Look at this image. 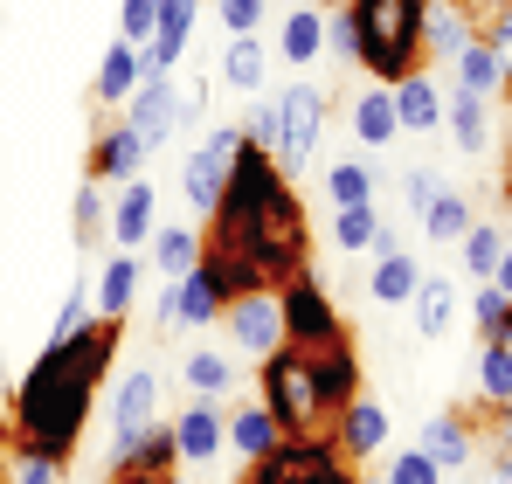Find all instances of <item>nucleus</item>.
<instances>
[{"label":"nucleus","instance_id":"f257e3e1","mask_svg":"<svg viewBox=\"0 0 512 484\" xmlns=\"http://www.w3.org/2000/svg\"><path fill=\"white\" fill-rule=\"evenodd\" d=\"M118 339H125V319H90L84 332L49 339V346L35 353V367L21 374L14 408H7V415H14V422H7L14 450L49 457V464H70V457H77L90 402H97V388H104V374H111V360H118Z\"/></svg>","mask_w":512,"mask_h":484},{"label":"nucleus","instance_id":"f03ea898","mask_svg":"<svg viewBox=\"0 0 512 484\" xmlns=\"http://www.w3.org/2000/svg\"><path fill=\"white\" fill-rule=\"evenodd\" d=\"M201 242L243 256V263H256L263 284H284L291 270H305V249H312L305 208H298V194H291V173L270 160L256 139H243L222 201L208 208V236Z\"/></svg>","mask_w":512,"mask_h":484},{"label":"nucleus","instance_id":"7ed1b4c3","mask_svg":"<svg viewBox=\"0 0 512 484\" xmlns=\"http://www.w3.org/2000/svg\"><path fill=\"white\" fill-rule=\"evenodd\" d=\"M346 14L360 28V70L374 83H402L429 63L423 56L429 0H346Z\"/></svg>","mask_w":512,"mask_h":484},{"label":"nucleus","instance_id":"20e7f679","mask_svg":"<svg viewBox=\"0 0 512 484\" xmlns=\"http://www.w3.org/2000/svg\"><path fill=\"white\" fill-rule=\"evenodd\" d=\"M319 132H326V90L319 83H291L263 104V153L284 166V173H305L319 153Z\"/></svg>","mask_w":512,"mask_h":484},{"label":"nucleus","instance_id":"39448f33","mask_svg":"<svg viewBox=\"0 0 512 484\" xmlns=\"http://www.w3.org/2000/svg\"><path fill=\"white\" fill-rule=\"evenodd\" d=\"M256 388H263V408L277 415V429H284V436H312V429H326V402H319V388H312L305 346H291V339H284L277 353H263Z\"/></svg>","mask_w":512,"mask_h":484},{"label":"nucleus","instance_id":"423d86ee","mask_svg":"<svg viewBox=\"0 0 512 484\" xmlns=\"http://www.w3.org/2000/svg\"><path fill=\"white\" fill-rule=\"evenodd\" d=\"M277 291V319H284V339L291 346H326V339H340L346 325H340V312H333V298L319 291V277L312 270H291L284 284H270Z\"/></svg>","mask_w":512,"mask_h":484},{"label":"nucleus","instance_id":"0eeeda50","mask_svg":"<svg viewBox=\"0 0 512 484\" xmlns=\"http://www.w3.org/2000/svg\"><path fill=\"white\" fill-rule=\"evenodd\" d=\"M236 153H243V125H215V132L180 160V187H187V208H194V215H208V208L222 201Z\"/></svg>","mask_w":512,"mask_h":484},{"label":"nucleus","instance_id":"6e6552de","mask_svg":"<svg viewBox=\"0 0 512 484\" xmlns=\"http://www.w3.org/2000/svg\"><path fill=\"white\" fill-rule=\"evenodd\" d=\"M125 125L146 139V153L167 146V139H180V83L173 77H146L132 97H125Z\"/></svg>","mask_w":512,"mask_h":484},{"label":"nucleus","instance_id":"1a4fd4ad","mask_svg":"<svg viewBox=\"0 0 512 484\" xmlns=\"http://www.w3.org/2000/svg\"><path fill=\"white\" fill-rule=\"evenodd\" d=\"M229 312V298H222V284L208 277V263H194L187 277H173L167 298H160V325L167 332H180V325H215Z\"/></svg>","mask_w":512,"mask_h":484},{"label":"nucleus","instance_id":"9d476101","mask_svg":"<svg viewBox=\"0 0 512 484\" xmlns=\"http://www.w3.org/2000/svg\"><path fill=\"white\" fill-rule=\"evenodd\" d=\"M229 339L250 353V360H263V353H277L284 346V319H277V291L263 284V291H243V298H229Z\"/></svg>","mask_w":512,"mask_h":484},{"label":"nucleus","instance_id":"9b49d317","mask_svg":"<svg viewBox=\"0 0 512 484\" xmlns=\"http://www.w3.org/2000/svg\"><path fill=\"white\" fill-rule=\"evenodd\" d=\"M167 429H173V457H180V464H215V457L229 450V415L215 402H201V395L180 408Z\"/></svg>","mask_w":512,"mask_h":484},{"label":"nucleus","instance_id":"f8f14e48","mask_svg":"<svg viewBox=\"0 0 512 484\" xmlns=\"http://www.w3.org/2000/svg\"><path fill=\"white\" fill-rule=\"evenodd\" d=\"M305 367H312V388H319V402H326V422H333V408H346L360 395V353H353V339H326V346H312L305 353Z\"/></svg>","mask_w":512,"mask_h":484},{"label":"nucleus","instance_id":"ddd939ff","mask_svg":"<svg viewBox=\"0 0 512 484\" xmlns=\"http://www.w3.org/2000/svg\"><path fill=\"white\" fill-rule=\"evenodd\" d=\"M333 443H340L346 464H367L388 443V408L374 402V395H353L346 408H333Z\"/></svg>","mask_w":512,"mask_h":484},{"label":"nucleus","instance_id":"4468645a","mask_svg":"<svg viewBox=\"0 0 512 484\" xmlns=\"http://www.w3.org/2000/svg\"><path fill=\"white\" fill-rule=\"evenodd\" d=\"M111 443H139L146 429H160V374H146V367H132L125 381H118V402H111Z\"/></svg>","mask_w":512,"mask_h":484},{"label":"nucleus","instance_id":"2eb2a0df","mask_svg":"<svg viewBox=\"0 0 512 484\" xmlns=\"http://www.w3.org/2000/svg\"><path fill=\"white\" fill-rule=\"evenodd\" d=\"M153 229H160V194H153V180H125L118 201H111L104 236L118 242V249H139V242H153Z\"/></svg>","mask_w":512,"mask_h":484},{"label":"nucleus","instance_id":"dca6fc26","mask_svg":"<svg viewBox=\"0 0 512 484\" xmlns=\"http://www.w3.org/2000/svg\"><path fill=\"white\" fill-rule=\"evenodd\" d=\"M139 166H146V139L118 118V125H104L97 132V146H90V180H139Z\"/></svg>","mask_w":512,"mask_h":484},{"label":"nucleus","instance_id":"f3484780","mask_svg":"<svg viewBox=\"0 0 512 484\" xmlns=\"http://www.w3.org/2000/svg\"><path fill=\"white\" fill-rule=\"evenodd\" d=\"M194 14H201V0H160V28H153V42H146V70H153V77H173V63L187 56Z\"/></svg>","mask_w":512,"mask_h":484},{"label":"nucleus","instance_id":"a211bd4d","mask_svg":"<svg viewBox=\"0 0 512 484\" xmlns=\"http://www.w3.org/2000/svg\"><path fill=\"white\" fill-rule=\"evenodd\" d=\"M284 443H291V484H353L340 443H333L326 429H312V436H284Z\"/></svg>","mask_w":512,"mask_h":484},{"label":"nucleus","instance_id":"6ab92c4d","mask_svg":"<svg viewBox=\"0 0 512 484\" xmlns=\"http://www.w3.org/2000/svg\"><path fill=\"white\" fill-rule=\"evenodd\" d=\"M423 450L443 464V471H464V464L478 457V429H471V415H457V408L429 415V422H423Z\"/></svg>","mask_w":512,"mask_h":484},{"label":"nucleus","instance_id":"aec40b11","mask_svg":"<svg viewBox=\"0 0 512 484\" xmlns=\"http://www.w3.org/2000/svg\"><path fill=\"white\" fill-rule=\"evenodd\" d=\"M478 14L464 7V0H429V14H423V56H457L478 28H471Z\"/></svg>","mask_w":512,"mask_h":484},{"label":"nucleus","instance_id":"412c9836","mask_svg":"<svg viewBox=\"0 0 512 484\" xmlns=\"http://www.w3.org/2000/svg\"><path fill=\"white\" fill-rule=\"evenodd\" d=\"M492 97H478V90H450L443 97V125H450V139L464 146V153H485L492 146V111H485Z\"/></svg>","mask_w":512,"mask_h":484},{"label":"nucleus","instance_id":"4be33fe9","mask_svg":"<svg viewBox=\"0 0 512 484\" xmlns=\"http://www.w3.org/2000/svg\"><path fill=\"white\" fill-rule=\"evenodd\" d=\"M146 77H153V70H146V49L111 42V49H104V63H97V104H125Z\"/></svg>","mask_w":512,"mask_h":484},{"label":"nucleus","instance_id":"5701e85b","mask_svg":"<svg viewBox=\"0 0 512 484\" xmlns=\"http://www.w3.org/2000/svg\"><path fill=\"white\" fill-rule=\"evenodd\" d=\"M353 139L360 146H395L402 139V118H395V90H360L353 97Z\"/></svg>","mask_w":512,"mask_h":484},{"label":"nucleus","instance_id":"b1692460","mask_svg":"<svg viewBox=\"0 0 512 484\" xmlns=\"http://www.w3.org/2000/svg\"><path fill=\"white\" fill-rule=\"evenodd\" d=\"M395 90V118H402V132H436L443 125V90L416 70V77H402V83H388Z\"/></svg>","mask_w":512,"mask_h":484},{"label":"nucleus","instance_id":"393cba45","mask_svg":"<svg viewBox=\"0 0 512 484\" xmlns=\"http://www.w3.org/2000/svg\"><path fill=\"white\" fill-rule=\"evenodd\" d=\"M450 63H457V90L499 97V77H506V56H499V49H492L485 35H471V42H464V49H457Z\"/></svg>","mask_w":512,"mask_h":484},{"label":"nucleus","instance_id":"a878e982","mask_svg":"<svg viewBox=\"0 0 512 484\" xmlns=\"http://www.w3.org/2000/svg\"><path fill=\"white\" fill-rule=\"evenodd\" d=\"M416 284H423V270H416V256H409V249H381V256H374L367 291H374L381 305H409V298H416Z\"/></svg>","mask_w":512,"mask_h":484},{"label":"nucleus","instance_id":"bb28decb","mask_svg":"<svg viewBox=\"0 0 512 484\" xmlns=\"http://www.w3.org/2000/svg\"><path fill=\"white\" fill-rule=\"evenodd\" d=\"M139 277H146V270H139V256H132V249H125V256H111V263H104V277H97V319H125V312H132V298H139Z\"/></svg>","mask_w":512,"mask_h":484},{"label":"nucleus","instance_id":"cd10ccee","mask_svg":"<svg viewBox=\"0 0 512 484\" xmlns=\"http://www.w3.org/2000/svg\"><path fill=\"white\" fill-rule=\"evenodd\" d=\"M284 443V429H277V415L256 402V408H243V415H229V450L243 457V464H256V457H270Z\"/></svg>","mask_w":512,"mask_h":484},{"label":"nucleus","instance_id":"c85d7f7f","mask_svg":"<svg viewBox=\"0 0 512 484\" xmlns=\"http://www.w3.org/2000/svg\"><path fill=\"white\" fill-rule=\"evenodd\" d=\"M409 312H416V332H423V339H443L450 319H457V284H450V277H423L416 298H409Z\"/></svg>","mask_w":512,"mask_h":484},{"label":"nucleus","instance_id":"c756f323","mask_svg":"<svg viewBox=\"0 0 512 484\" xmlns=\"http://www.w3.org/2000/svg\"><path fill=\"white\" fill-rule=\"evenodd\" d=\"M277 56H284L291 70H305V63H319V56H326V14H312V7H298V14L284 21V35H277Z\"/></svg>","mask_w":512,"mask_h":484},{"label":"nucleus","instance_id":"7c9ffc66","mask_svg":"<svg viewBox=\"0 0 512 484\" xmlns=\"http://www.w3.org/2000/svg\"><path fill=\"white\" fill-rule=\"evenodd\" d=\"M180 381H187V395H201V402H222V395L236 388V367H229V353H215V346H194V353H187V367H180Z\"/></svg>","mask_w":512,"mask_h":484},{"label":"nucleus","instance_id":"2f4dec72","mask_svg":"<svg viewBox=\"0 0 512 484\" xmlns=\"http://www.w3.org/2000/svg\"><path fill=\"white\" fill-rule=\"evenodd\" d=\"M263 70H270V49H263L256 35H229V49H222L229 90H263Z\"/></svg>","mask_w":512,"mask_h":484},{"label":"nucleus","instance_id":"473e14b6","mask_svg":"<svg viewBox=\"0 0 512 484\" xmlns=\"http://www.w3.org/2000/svg\"><path fill=\"white\" fill-rule=\"evenodd\" d=\"M471 222H478V215H471V201H464L457 187H443V194L423 208V236L429 242H464V229H471Z\"/></svg>","mask_w":512,"mask_h":484},{"label":"nucleus","instance_id":"72a5a7b5","mask_svg":"<svg viewBox=\"0 0 512 484\" xmlns=\"http://www.w3.org/2000/svg\"><path fill=\"white\" fill-rule=\"evenodd\" d=\"M153 263H160V277H187L194 263H201V236L194 229H153Z\"/></svg>","mask_w":512,"mask_h":484},{"label":"nucleus","instance_id":"f704fd0d","mask_svg":"<svg viewBox=\"0 0 512 484\" xmlns=\"http://www.w3.org/2000/svg\"><path fill=\"white\" fill-rule=\"evenodd\" d=\"M374 229H381V215H374V201H353V208H333V242H340L346 256H360V249H374Z\"/></svg>","mask_w":512,"mask_h":484},{"label":"nucleus","instance_id":"c9c22d12","mask_svg":"<svg viewBox=\"0 0 512 484\" xmlns=\"http://www.w3.org/2000/svg\"><path fill=\"white\" fill-rule=\"evenodd\" d=\"M104 222H111V201H104V180H84L77 187V201H70V229H77V242H97L104 236Z\"/></svg>","mask_w":512,"mask_h":484},{"label":"nucleus","instance_id":"e433bc0d","mask_svg":"<svg viewBox=\"0 0 512 484\" xmlns=\"http://www.w3.org/2000/svg\"><path fill=\"white\" fill-rule=\"evenodd\" d=\"M499 256H506V229H499V222H471V229H464V270H471V277H492Z\"/></svg>","mask_w":512,"mask_h":484},{"label":"nucleus","instance_id":"4c0bfd02","mask_svg":"<svg viewBox=\"0 0 512 484\" xmlns=\"http://www.w3.org/2000/svg\"><path fill=\"white\" fill-rule=\"evenodd\" d=\"M478 388H485V402H512V346L506 339H485V353H478Z\"/></svg>","mask_w":512,"mask_h":484},{"label":"nucleus","instance_id":"58836bf2","mask_svg":"<svg viewBox=\"0 0 512 484\" xmlns=\"http://www.w3.org/2000/svg\"><path fill=\"white\" fill-rule=\"evenodd\" d=\"M471 325H478V339H506L512 346V298L499 284H485V291L471 298Z\"/></svg>","mask_w":512,"mask_h":484},{"label":"nucleus","instance_id":"ea45409f","mask_svg":"<svg viewBox=\"0 0 512 484\" xmlns=\"http://www.w3.org/2000/svg\"><path fill=\"white\" fill-rule=\"evenodd\" d=\"M326 194H333V208L374 201V173H367L360 160H333V173H326Z\"/></svg>","mask_w":512,"mask_h":484},{"label":"nucleus","instance_id":"a19ab883","mask_svg":"<svg viewBox=\"0 0 512 484\" xmlns=\"http://www.w3.org/2000/svg\"><path fill=\"white\" fill-rule=\"evenodd\" d=\"M153 28H160V0H125V7H118V42L146 49V42H153Z\"/></svg>","mask_w":512,"mask_h":484},{"label":"nucleus","instance_id":"79ce46f5","mask_svg":"<svg viewBox=\"0 0 512 484\" xmlns=\"http://www.w3.org/2000/svg\"><path fill=\"white\" fill-rule=\"evenodd\" d=\"M381 478H388V484H443V464H436L423 443H416V450H402V457H395Z\"/></svg>","mask_w":512,"mask_h":484},{"label":"nucleus","instance_id":"37998d69","mask_svg":"<svg viewBox=\"0 0 512 484\" xmlns=\"http://www.w3.org/2000/svg\"><path fill=\"white\" fill-rule=\"evenodd\" d=\"M326 49H333L340 63H360V28H353L346 0H333V7H326Z\"/></svg>","mask_w":512,"mask_h":484},{"label":"nucleus","instance_id":"c03bdc74","mask_svg":"<svg viewBox=\"0 0 512 484\" xmlns=\"http://www.w3.org/2000/svg\"><path fill=\"white\" fill-rule=\"evenodd\" d=\"M90 319H97L90 291H84V284H70V298H63V312H56V325H49V339H70V332H84Z\"/></svg>","mask_w":512,"mask_h":484},{"label":"nucleus","instance_id":"a18cd8bd","mask_svg":"<svg viewBox=\"0 0 512 484\" xmlns=\"http://www.w3.org/2000/svg\"><path fill=\"white\" fill-rule=\"evenodd\" d=\"M7 484H63V464H49V457H28V450H14V464H7Z\"/></svg>","mask_w":512,"mask_h":484},{"label":"nucleus","instance_id":"49530a36","mask_svg":"<svg viewBox=\"0 0 512 484\" xmlns=\"http://www.w3.org/2000/svg\"><path fill=\"white\" fill-rule=\"evenodd\" d=\"M215 14H222L229 35H256L263 28V0H215Z\"/></svg>","mask_w":512,"mask_h":484},{"label":"nucleus","instance_id":"de8ad7c7","mask_svg":"<svg viewBox=\"0 0 512 484\" xmlns=\"http://www.w3.org/2000/svg\"><path fill=\"white\" fill-rule=\"evenodd\" d=\"M243 484H291V443H277L270 457H256L250 471H243Z\"/></svg>","mask_w":512,"mask_h":484},{"label":"nucleus","instance_id":"09e8293b","mask_svg":"<svg viewBox=\"0 0 512 484\" xmlns=\"http://www.w3.org/2000/svg\"><path fill=\"white\" fill-rule=\"evenodd\" d=\"M402 194H409V208H416V215H423L429 201H436V194H443V180H436V173H429V166H416V173H409V180H402Z\"/></svg>","mask_w":512,"mask_h":484},{"label":"nucleus","instance_id":"8fccbe9b","mask_svg":"<svg viewBox=\"0 0 512 484\" xmlns=\"http://www.w3.org/2000/svg\"><path fill=\"white\" fill-rule=\"evenodd\" d=\"M499 56H512V7H499V14H485V28H478Z\"/></svg>","mask_w":512,"mask_h":484},{"label":"nucleus","instance_id":"3c124183","mask_svg":"<svg viewBox=\"0 0 512 484\" xmlns=\"http://www.w3.org/2000/svg\"><path fill=\"white\" fill-rule=\"evenodd\" d=\"M201 104H208V90H201V83L187 77V83H180V132H187V125L201 118Z\"/></svg>","mask_w":512,"mask_h":484},{"label":"nucleus","instance_id":"603ef678","mask_svg":"<svg viewBox=\"0 0 512 484\" xmlns=\"http://www.w3.org/2000/svg\"><path fill=\"white\" fill-rule=\"evenodd\" d=\"M111 484H187V478H173V471H132L125 464V471H111Z\"/></svg>","mask_w":512,"mask_h":484},{"label":"nucleus","instance_id":"864d4df0","mask_svg":"<svg viewBox=\"0 0 512 484\" xmlns=\"http://www.w3.org/2000/svg\"><path fill=\"white\" fill-rule=\"evenodd\" d=\"M485 284H499V291H506V298H512V242H506V256H499V270H492Z\"/></svg>","mask_w":512,"mask_h":484},{"label":"nucleus","instance_id":"5fc2aeb1","mask_svg":"<svg viewBox=\"0 0 512 484\" xmlns=\"http://www.w3.org/2000/svg\"><path fill=\"white\" fill-rule=\"evenodd\" d=\"M492 484H512V457L499 450V464H492Z\"/></svg>","mask_w":512,"mask_h":484},{"label":"nucleus","instance_id":"6e6d98bb","mask_svg":"<svg viewBox=\"0 0 512 484\" xmlns=\"http://www.w3.org/2000/svg\"><path fill=\"white\" fill-rule=\"evenodd\" d=\"M471 14H499V7H512V0H464Z\"/></svg>","mask_w":512,"mask_h":484},{"label":"nucleus","instance_id":"4d7b16f0","mask_svg":"<svg viewBox=\"0 0 512 484\" xmlns=\"http://www.w3.org/2000/svg\"><path fill=\"white\" fill-rule=\"evenodd\" d=\"M499 194L512 201V146H506V180H499Z\"/></svg>","mask_w":512,"mask_h":484},{"label":"nucleus","instance_id":"13d9d810","mask_svg":"<svg viewBox=\"0 0 512 484\" xmlns=\"http://www.w3.org/2000/svg\"><path fill=\"white\" fill-rule=\"evenodd\" d=\"M499 97H512V56H506V77H499Z\"/></svg>","mask_w":512,"mask_h":484},{"label":"nucleus","instance_id":"bf43d9fd","mask_svg":"<svg viewBox=\"0 0 512 484\" xmlns=\"http://www.w3.org/2000/svg\"><path fill=\"white\" fill-rule=\"evenodd\" d=\"M353 484H388V478H353Z\"/></svg>","mask_w":512,"mask_h":484}]
</instances>
